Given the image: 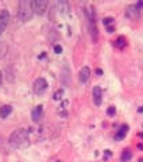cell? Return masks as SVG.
<instances>
[{
  "label": "cell",
  "instance_id": "6da1fadb",
  "mask_svg": "<svg viewBox=\"0 0 143 162\" xmlns=\"http://www.w3.org/2000/svg\"><path fill=\"white\" fill-rule=\"evenodd\" d=\"M28 131L27 130H23V128H19V130H15V131L11 134L9 136V143L12 147L15 149H20V147H26L28 145Z\"/></svg>",
  "mask_w": 143,
  "mask_h": 162
},
{
  "label": "cell",
  "instance_id": "7a4b0ae2",
  "mask_svg": "<svg viewBox=\"0 0 143 162\" xmlns=\"http://www.w3.org/2000/svg\"><path fill=\"white\" fill-rule=\"evenodd\" d=\"M19 18L22 22L30 20L34 15V8H32V1L30 0H22L19 1V9H18Z\"/></svg>",
  "mask_w": 143,
  "mask_h": 162
},
{
  "label": "cell",
  "instance_id": "3957f363",
  "mask_svg": "<svg viewBox=\"0 0 143 162\" xmlns=\"http://www.w3.org/2000/svg\"><path fill=\"white\" fill-rule=\"evenodd\" d=\"M88 30H89V34H90V37H92L93 42H97L98 31H97V27H96V22H94V14H93V9H92V8L88 11Z\"/></svg>",
  "mask_w": 143,
  "mask_h": 162
},
{
  "label": "cell",
  "instance_id": "277c9868",
  "mask_svg": "<svg viewBox=\"0 0 143 162\" xmlns=\"http://www.w3.org/2000/svg\"><path fill=\"white\" fill-rule=\"evenodd\" d=\"M47 81H46L45 79H42V77H39V79H36L35 81H34V85H32V89H34V92L36 93V95H42V93L46 92V89H47Z\"/></svg>",
  "mask_w": 143,
  "mask_h": 162
},
{
  "label": "cell",
  "instance_id": "5b68a950",
  "mask_svg": "<svg viewBox=\"0 0 143 162\" xmlns=\"http://www.w3.org/2000/svg\"><path fill=\"white\" fill-rule=\"evenodd\" d=\"M49 3L46 0H34L32 1V8H34V14H38V15H42L45 14L46 8H47Z\"/></svg>",
  "mask_w": 143,
  "mask_h": 162
},
{
  "label": "cell",
  "instance_id": "8992f818",
  "mask_svg": "<svg viewBox=\"0 0 143 162\" xmlns=\"http://www.w3.org/2000/svg\"><path fill=\"white\" fill-rule=\"evenodd\" d=\"M8 22H9V12L7 9H0V35L4 33Z\"/></svg>",
  "mask_w": 143,
  "mask_h": 162
},
{
  "label": "cell",
  "instance_id": "52a82bcc",
  "mask_svg": "<svg viewBox=\"0 0 143 162\" xmlns=\"http://www.w3.org/2000/svg\"><path fill=\"white\" fill-rule=\"evenodd\" d=\"M92 96H93L94 104H96V105H100V104H101V101H103V99H101L103 93H101V88L98 87V85L93 87V91H92Z\"/></svg>",
  "mask_w": 143,
  "mask_h": 162
},
{
  "label": "cell",
  "instance_id": "ba28073f",
  "mask_svg": "<svg viewBox=\"0 0 143 162\" xmlns=\"http://www.w3.org/2000/svg\"><path fill=\"white\" fill-rule=\"evenodd\" d=\"M42 114H43V107H42V105H36L35 108L32 110V112H31L32 122H35V123L39 122L40 118H42Z\"/></svg>",
  "mask_w": 143,
  "mask_h": 162
},
{
  "label": "cell",
  "instance_id": "9c48e42d",
  "mask_svg": "<svg viewBox=\"0 0 143 162\" xmlns=\"http://www.w3.org/2000/svg\"><path fill=\"white\" fill-rule=\"evenodd\" d=\"M90 77V69L88 66H84L82 69L80 70V75H78V79H80L81 83H86Z\"/></svg>",
  "mask_w": 143,
  "mask_h": 162
},
{
  "label": "cell",
  "instance_id": "30bf717a",
  "mask_svg": "<svg viewBox=\"0 0 143 162\" xmlns=\"http://www.w3.org/2000/svg\"><path fill=\"white\" fill-rule=\"evenodd\" d=\"M139 14H140V9L136 7V4L128 5V8L125 11V15L128 18H136V16H139Z\"/></svg>",
  "mask_w": 143,
  "mask_h": 162
},
{
  "label": "cell",
  "instance_id": "8fae6325",
  "mask_svg": "<svg viewBox=\"0 0 143 162\" xmlns=\"http://www.w3.org/2000/svg\"><path fill=\"white\" fill-rule=\"evenodd\" d=\"M127 131H128V126H127V124H123V126L120 127V130L117 131V134L115 135V139H116V140H121L125 136Z\"/></svg>",
  "mask_w": 143,
  "mask_h": 162
},
{
  "label": "cell",
  "instance_id": "7c38bea8",
  "mask_svg": "<svg viewBox=\"0 0 143 162\" xmlns=\"http://www.w3.org/2000/svg\"><path fill=\"white\" fill-rule=\"evenodd\" d=\"M11 112H12V107H11V105H3V107L0 108V116L3 119L7 118Z\"/></svg>",
  "mask_w": 143,
  "mask_h": 162
},
{
  "label": "cell",
  "instance_id": "4fadbf2b",
  "mask_svg": "<svg viewBox=\"0 0 143 162\" xmlns=\"http://www.w3.org/2000/svg\"><path fill=\"white\" fill-rule=\"evenodd\" d=\"M57 5H58L59 12H62V14L69 12V8H70V7H69V3H67V1H58Z\"/></svg>",
  "mask_w": 143,
  "mask_h": 162
},
{
  "label": "cell",
  "instance_id": "5bb4252c",
  "mask_svg": "<svg viewBox=\"0 0 143 162\" xmlns=\"http://www.w3.org/2000/svg\"><path fill=\"white\" fill-rule=\"evenodd\" d=\"M121 161L123 162H127V161H130L131 158H132V153H131V150L128 149H125L123 153H121Z\"/></svg>",
  "mask_w": 143,
  "mask_h": 162
},
{
  "label": "cell",
  "instance_id": "9a60e30c",
  "mask_svg": "<svg viewBox=\"0 0 143 162\" xmlns=\"http://www.w3.org/2000/svg\"><path fill=\"white\" fill-rule=\"evenodd\" d=\"M115 46L116 47H119V49H123L125 46V38L124 37H119L116 39V42H115Z\"/></svg>",
  "mask_w": 143,
  "mask_h": 162
},
{
  "label": "cell",
  "instance_id": "2e32d148",
  "mask_svg": "<svg viewBox=\"0 0 143 162\" xmlns=\"http://www.w3.org/2000/svg\"><path fill=\"white\" fill-rule=\"evenodd\" d=\"M7 53V46H5L3 42H0V58H3Z\"/></svg>",
  "mask_w": 143,
  "mask_h": 162
},
{
  "label": "cell",
  "instance_id": "e0dca14e",
  "mask_svg": "<svg viewBox=\"0 0 143 162\" xmlns=\"http://www.w3.org/2000/svg\"><path fill=\"white\" fill-rule=\"evenodd\" d=\"M62 96H63V91H62V89H58L57 92L54 93L53 99H54V100H61V99H62Z\"/></svg>",
  "mask_w": 143,
  "mask_h": 162
},
{
  "label": "cell",
  "instance_id": "ac0fdd59",
  "mask_svg": "<svg viewBox=\"0 0 143 162\" xmlns=\"http://www.w3.org/2000/svg\"><path fill=\"white\" fill-rule=\"evenodd\" d=\"M113 23V18H104L103 19V24L104 26H107V27H109V24H112Z\"/></svg>",
  "mask_w": 143,
  "mask_h": 162
},
{
  "label": "cell",
  "instance_id": "d6986e66",
  "mask_svg": "<svg viewBox=\"0 0 143 162\" xmlns=\"http://www.w3.org/2000/svg\"><path fill=\"white\" fill-rule=\"evenodd\" d=\"M115 112H116V108H115V107H109V108L107 110V114L109 115V116H113Z\"/></svg>",
  "mask_w": 143,
  "mask_h": 162
},
{
  "label": "cell",
  "instance_id": "ffe728a7",
  "mask_svg": "<svg viewBox=\"0 0 143 162\" xmlns=\"http://www.w3.org/2000/svg\"><path fill=\"white\" fill-rule=\"evenodd\" d=\"M54 52L57 53V54H59V53H62V47H61L59 45H55V46H54Z\"/></svg>",
  "mask_w": 143,
  "mask_h": 162
},
{
  "label": "cell",
  "instance_id": "44dd1931",
  "mask_svg": "<svg viewBox=\"0 0 143 162\" xmlns=\"http://www.w3.org/2000/svg\"><path fill=\"white\" fill-rule=\"evenodd\" d=\"M107 31H108V33H113V31H115V27H112V26L107 27Z\"/></svg>",
  "mask_w": 143,
  "mask_h": 162
},
{
  "label": "cell",
  "instance_id": "7402d4cb",
  "mask_svg": "<svg viewBox=\"0 0 143 162\" xmlns=\"http://www.w3.org/2000/svg\"><path fill=\"white\" fill-rule=\"evenodd\" d=\"M136 7H138L139 9H140V8H143V1H139L138 4H136Z\"/></svg>",
  "mask_w": 143,
  "mask_h": 162
},
{
  "label": "cell",
  "instance_id": "603a6c76",
  "mask_svg": "<svg viewBox=\"0 0 143 162\" xmlns=\"http://www.w3.org/2000/svg\"><path fill=\"white\" fill-rule=\"evenodd\" d=\"M96 73H97V75H98V76H100V75H103V70H100V69H97V70H96Z\"/></svg>",
  "mask_w": 143,
  "mask_h": 162
},
{
  "label": "cell",
  "instance_id": "cb8c5ba5",
  "mask_svg": "<svg viewBox=\"0 0 143 162\" xmlns=\"http://www.w3.org/2000/svg\"><path fill=\"white\" fill-rule=\"evenodd\" d=\"M138 149L143 150V143H139V145H138Z\"/></svg>",
  "mask_w": 143,
  "mask_h": 162
},
{
  "label": "cell",
  "instance_id": "d4e9b609",
  "mask_svg": "<svg viewBox=\"0 0 143 162\" xmlns=\"http://www.w3.org/2000/svg\"><path fill=\"white\" fill-rule=\"evenodd\" d=\"M1 83H3V76H1V72H0V85H1Z\"/></svg>",
  "mask_w": 143,
  "mask_h": 162
},
{
  "label": "cell",
  "instance_id": "484cf974",
  "mask_svg": "<svg viewBox=\"0 0 143 162\" xmlns=\"http://www.w3.org/2000/svg\"><path fill=\"white\" fill-rule=\"evenodd\" d=\"M138 112H143V107H140V108H139Z\"/></svg>",
  "mask_w": 143,
  "mask_h": 162
},
{
  "label": "cell",
  "instance_id": "4316f807",
  "mask_svg": "<svg viewBox=\"0 0 143 162\" xmlns=\"http://www.w3.org/2000/svg\"><path fill=\"white\" fill-rule=\"evenodd\" d=\"M142 161H143V159H142Z\"/></svg>",
  "mask_w": 143,
  "mask_h": 162
},
{
  "label": "cell",
  "instance_id": "83f0119b",
  "mask_svg": "<svg viewBox=\"0 0 143 162\" xmlns=\"http://www.w3.org/2000/svg\"><path fill=\"white\" fill-rule=\"evenodd\" d=\"M58 162H59V161H58Z\"/></svg>",
  "mask_w": 143,
  "mask_h": 162
}]
</instances>
